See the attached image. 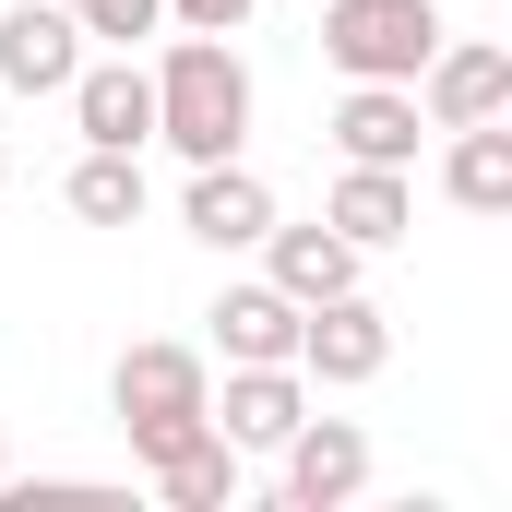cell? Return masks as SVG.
Returning <instances> with one entry per match:
<instances>
[{
    "mask_svg": "<svg viewBox=\"0 0 512 512\" xmlns=\"http://www.w3.org/2000/svg\"><path fill=\"white\" fill-rule=\"evenodd\" d=\"M60 12H72L84 36H108V48H143V36L167 24V0H60Z\"/></svg>",
    "mask_w": 512,
    "mask_h": 512,
    "instance_id": "obj_18",
    "label": "cell"
},
{
    "mask_svg": "<svg viewBox=\"0 0 512 512\" xmlns=\"http://www.w3.org/2000/svg\"><path fill=\"white\" fill-rule=\"evenodd\" d=\"M441 191L465 215H512V120H465L441 143Z\"/></svg>",
    "mask_w": 512,
    "mask_h": 512,
    "instance_id": "obj_15",
    "label": "cell"
},
{
    "mask_svg": "<svg viewBox=\"0 0 512 512\" xmlns=\"http://www.w3.org/2000/svg\"><path fill=\"white\" fill-rule=\"evenodd\" d=\"M322 227H334V239H358V251L417 239V179H405V167H346V179L322 191Z\"/></svg>",
    "mask_w": 512,
    "mask_h": 512,
    "instance_id": "obj_13",
    "label": "cell"
},
{
    "mask_svg": "<svg viewBox=\"0 0 512 512\" xmlns=\"http://www.w3.org/2000/svg\"><path fill=\"white\" fill-rule=\"evenodd\" d=\"M72 72H84V24L60 0H12L0 12V84L12 96H60Z\"/></svg>",
    "mask_w": 512,
    "mask_h": 512,
    "instance_id": "obj_11",
    "label": "cell"
},
{
    "mask_svg": "<svg viewBox=\"0 0 512 512\" xmlns=\"http://www.w3.org/2000/svg\"><path fill=\"white\" fill-rule=\"evenodd\" d=\"M0 489H12V441H0Z\"/></svg>",
    "mask_w": 512,
    "mask_h": 512,
    "instance_id": "obj_20",
    "label": "cell"
},
{
    "mask_svg": "<svg viewBox=\"0 0 512 512\" xmlns=\"http://www.w3.org/2000/svg\"><path fill=\"white\" fill-rule=\"evenodd\" d=\"M0 191H12V155H0Z\"/></svg>",
    "mask_w": 512,
    "mask_h": 512,
    "instance_id": "obj_21",
    "label": "cell"
},
{
    "mask_svg": "<svg viewBox=\"0 0 512 512\" xmlns=\"http://www.w3.org/2000/svg\"><path fill=\"white\" fill-rule=\"evenodd\" d=\"M298 417H310V382H298V358H239V370H227V393H215V429H227L239 453H274Z\"/></svg>",
    "mask_w": 512,
    "mask_h": 512,
    "instance_id": "obj_12",
    "label": "cell"
},
{
    "mask_svg": "<svg viewBox=\"0 0 512 512\" xmlns=\"http://www.w3.org/2000/svg\"><path fill=\"white\" fill-rule=\"evenodd\" d=\"M60 203H72L84 227H143V155L84 143V155H72V179H60Z\"/></svg>",
    "mask_w": 512,
    "mask_h": 512,
    "instance_id": "obj_17",
    "label": "cell"
},
{
    "mask_svg": "<svg viewBox=\"0 0 512 512\" xmlns=\"http://www.w3.org/2000/svg\"><path fill=\"white\" fill-rule=\"evenodd\" d=\"M251 251H262V286H286L298 310H322V298H346V286H358V262H370L358 239H334L322 215H310V227H286V215H274V227H262Z\"/></svg>",
    "mask_w": 512,
    "mask_h": 512,
    "instance_id": "obj_10",
    "label": "cell"
},
{
    "mask_svg": "<svg viewBox=\"0 0 512 512\" xmlns=\"http://www.w3.org/2000/svg\"><path fill=\"white\" fill-rule=\"evenodd\" d=\"M203 322H215V358H227V370H239V358H298V298L262 286V274H251V286H227Z\"/></svg>",
    "mask_w": 512,
    "mask_h": 512,
    "instance_id": "obj_14",
    "label": "cell"
},
{
    "mask_svg": "<svg viewBox=\"0 0 512 512\" xmlns=\"http://www.w3.org/2000/svg\"><path fill=\"white\" fill-rule=\"evenodd\" d=\"M108 405H120L131 429V465H167L179 441H203L215 429V358L203 346H120V370H108Z\"/></svg>",
    "mask_w": 512,
    "mask_h": 512,
    "instance_id": "obj_2",
    "label": "cell"
},
{
    "mask_svg": "<svg viewBox=\"0 0 512 512\" xmlns=\"http://www.w3.org/2000/svg\"><path fill=\"white\" fill-rule=\"evenodd\" d=\"M143 477H155V501H167V512H227V501H239V441L203 429V441H179V453L143 465Z\"/></svg>",
    "mask_w": 512,
    "mask_h": 512,
    "instance_id": "obj_16",
    "label": "cell"
},
{
    "mask_svg": "<svg viewBox=\"0 0 512 512\" xmlns=\"http://www.w3.org/2000/svg\"><path fill=\"white\" fill-rule=\"evenodd\" d=\"M441 0H322V60L346 84H417V60L441 48Z\"/></svg>",
    "mask_w": 512,
    "mask_h": 512,
    "instance_id": "obj_3",
    "label": "cell"
},
{
    "mask_svg": "<svg viewBox=\"0 0 512 512\" xmlns=\"http://www.w3.org/2000/svg\"><path fill=\"white\" fill-rule=\"evenodd\" d=\"M179 227L203 239V251H251L262 227H274V191H262L251 155H215V167H191V191H179Z\"/></svg>",
    "mask_w": 512,
    "mask_h": 512,
    "instance_id": "obj_9",
    "label": "cell"
},
{
    "mask_svg": "<svg viewBox=\"0 0 512 512\" xmlns=\"http://www.w3.org/2000/svg\"><path fill=\"white\" fill-rule=\"evenodd\" d=\"M167 24H191V36H239L251 0H167Z\"/></svg>",
    "mask_w": 512,
    "mask_h": 512,
    "instance_id": "obj_19",
    "label": "cell"
},
{
    "mask_svg": "<svg viewBox=\"0 0 512 512\" xmlns=\"http://www.w3.org/2000/svg\"><path fill=\"white\" fill-rule=\"evenodd\" d=\"M382 370H393V322L370 310V286L298 310V382L310 393H358V382H382Z\"/></svg>",
    "mask_w": 512,
    "mask_h": 512,
    "instance_id": "obj_4",
    "label": "cell"
},
{
    "mask_svg": "<svg viewBox=\"0 0 512 512\" xmlns=\"http://www.w3.org/2000/svg\"><path fill=\"white\" fill-rule=\"evenodd\" d=\"M274 453H286V512H346L370 489V429L358 417H298Z\"/></svg>",
    "mask_w": 512,
    "mask_h": 512,
    "instance_id": "obj_6",
    "label": "cell"
},
{
    "mask_svg": "<svg viewBox=\"0 0 512 512\" xmlns=\"http://www.w3.org/2000/svg\"><path fill=\"white\" fill-rule=\"evenodd\" d=\"M417 108H429V131L512 120V48L501 36H441V48L417 60Z\"/></svg>",
    "mask_w": 512,
    "mask_h": 512,
    "instance_id": "obj_5",
    "label": "cell"
},
{
    "mask_svg": "<svg viewBox=\"0 0 512 512\" xmlns=\"http://www.w3.org/2000/svg\"><path fill=\"white\" fill-rule=\"evenodd\" d=\"M143 72H155V143H167V155L215 167V155H239V143H251V108H262V96H251L239 36H191V24H179Z\"/></svg>",
    "mask_w": 512,
    "mask_h": 512,
    "instance_id": "obj_1",
    "label": "cell"
},
{
    "mask_svg": "<svg viewBox=\"0 0 512 512\" xmlns=\"http://www.w3.org/2000/svg\"><path fill=\"white\" fill-rule=\"evenodd\" d=\"M60 96H72V131H84V143H108V155H143V143H155V72H143L131 48L84 60Z\"/></svg>",
    "mask_w": 512,
    "mask_h": 512,
    "instance_id": "obj_7",
    "label": "cell"
},
{
    "mask_svg": "<svg viewBox=\"0 0 512 512\" xmlns=\"http://www.w3.org/2000/svg\"><path fill=\"white\" fill-rule=\"evenodd\" d=\"M322 131H334V155H346V167H417L429 108H417V84H346Z\"/></svg>",
    "mask_w": 512,
    "mask_h": 512,
    "instance_id": "obj_8",
    "label": "cell"
}]
</instances>
